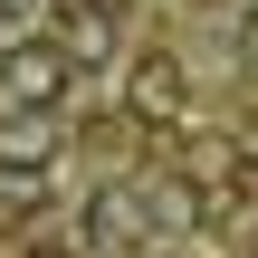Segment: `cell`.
I'll list each match as a JSON object with an SVG mask.
<instances>
[{"instance_id": "cell-4", "label": "cell", "mask_w": 258, "mask_h": 258, "mask_svg": "<svg viewBox=\"0 0 258 258\" xmlns=\"http://www.w3.org/2000/svg\"><path fill=\"white\" fill-rule=\"evenodd\" d=\"M0 172L10 182H38L48 172V115H10L0 124Z\"/></svg>"}, {"instance_id": "cell-3", "label": "cell", "mask_w": 258, "mask_h": 258, "mask_svg": "<svg viewBox=\"0 0 258 258\" xmlns=\"http://www.w3.org/2000/svg\"><path fill=\"white\" fill-rule=\"evenodd\" d=\"M57 48L86 67V57H105L115 48V0H57Z\"/></svg>"}, {"instance_id": "cell-1", "label": "cell", "mask_w": 258, "mask_h": 258, "mask_svg": "<svg viewBox=\"0 0 258 258\" xmlns=\"http://www.w3.org/2000/svg\"><path fill=\"white\" fill-rule=\"evenodd\" d=\"M77 86V57L57 38H10L0 48V115H57Z\"/></svg>"}, {"instance_id": "cell-6", "label": "cell", "mask_w": 258, "mask_h": 258, "mask_svg": "<svg viewBox=\"0 0 258 258\" xmlns=\"http://www.w3.org/2000/svg\"><path fill=\"white\" fill-rule=\"evenodd\" d=\"M239 163H249V172H258V115H249V124H239Z\"/></svg>"}, {"instance_id": "cell-5", "label": "cell", "mask_w": 258, "mask_h": 258, "mask_svg": "<svg viewBox=\"0 0 258 258\" xmlns=\"http://www.w3.org/2000/svg\"><path fill=\"white\" fill-rule=\"evenodd\" d=\"M124 96H134V115H153V124H172V115H182V67H172V57H144Z\"/></svg>"}, {"instance_id": "cell-2", "label": "cell", "mask_w": 258, "mask_h": 258, "mask_svg": "<svg viewBox=\"0 0 258 258\" xmlns=\"http://www.w3.org/2000/svg\"><path fill=\"white\" fill-rule=\"evenodd\" d=\"M86 230H96V249H134V239H153V211H144L134 182H115V191L86 201Z\"/></svg>"}]
</instances>
